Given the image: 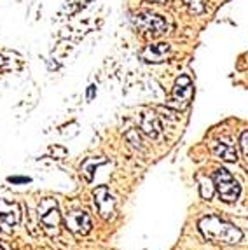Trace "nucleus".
Masks as SVG:
<instances>
[{
    "label": "nucleus",
    "instance_id": "f257e3e1",
    "mask_svg": "<svg viewBox=\"0 0 248 250\" xmlns=\"http://www.w3.org/2000/svg\"><path fill=\"white\" fill-rule=\"evenodd\" d=\"M199 231L208 242L220 243V245H236L243 240V233L240 228L215 215L203 217L199 221Z\"/></svg>",
    "mask_w": 248,
    "mask_h": 250
},
{
    "label": "nucleus",
    "instance_id": "f03ea898",
    "mask_svg": "<svg viewBox=\"0 0 248 250\" xmlns=\"http://www.w3.org/2000/svg\"><path fill=\"white\" fill-rule=\"evenodd\" d=\"M213 184H215V191L219 192V196L222 201L232 203V201H236L238 196H240L241 192L240 184L236 182L234 177L226 168H219L213 173Z\"/></svg>",
    "mask_w": 248,
    "mask_h": 250
},
{
    "label": "nucleus",
    "instance_id": "7ed1b4c3",
    "mask_svg": "<svg viewBox=\"0 0 248 250\" xmlns=\"http://www.w3.org/2000/svg\"><path fill=\"white\" fill-rule=\"evenodd\" d=\"M133 23L137 25V28L140 30L142 34L149 35V37H159L168 30V23L165 21V18L152 13L137 14L133 18Z\"/></svg>",
    "mask_w": 248,
    "mask_h": 250
},
{
    "label": "nucleus",
    "instance_id": "20e7f679",
    "mask_svg": "<svg viewBox=\"0 0 248 250\" xmlns=\"http://www.w3.org/2000/svg\"><path fill=\"white\" fill-rule=\"evenodd\" d=\"M192 83H190L189 75H180L175 83L173 93H171V100L168 102V107L175 108V110H184L189 107L190 100H192Z\"/></svg>",
    "mask_w": 248,
    "mask_h": 250
},
{
    "label": "nucleus",
    "instance_id": "39448f33",
    "mask_svg": "<svg viewBox=\"0 0 248 250\" xmlns=\"http://www.w3.org/2000/svg\"><path fill=\"white\" fill-rule=\"evenodd\" d=\"M93 196H95V205H96V210H98L100 217L105 219V221L112 219L114 213H116V200H114V196L110 194L107 186L96 188L95 192H93Z\"/></svg>",
    "mask_w": 248,
    "mask_h": 250
},
{
    "label": "nucleus",
    "instance_id": "423d86ee",
    "mask_svg": "<svg viewBox=\"0 0 248 250\" xmlns=\"http://www.w3.org/2000/svg\"><path fill=\"white\" fill-rule=\"evenodd\" d=\"M65 226L66 229L74 233L75 236H86L89 231H91V219L86 212H81V210H74L68 215L65 217Z\"/></svg>",
    "mask_w": 248,
    "mask_h": 250
},
{
    "label": "nucleus",
    "instance_id": "0eeeda50",
    "mask_svg": "<svg viewBox=\"0 0 248 250\" xmlns=\"http://www.w3.org/2000/svg\"><path fill=\"white\" fill-rule=\"evenodd\" d=\"M21 221V208L18 203H11L7 200H0V228L4 231H11Z\"/></svg>",
    "mask_w": 248,
    "mask_h": 250
},
{
    "label": "nucleus",
    "instance_id": "6e6552de",
    "mask_svg": "<svg viewBox=\"0 0 248 250\" xmlns=\"http://www.w3.org/2000/svg\"><path fill=\"white\" fill-rule=\"evenodd\" d=\"M140 129L147 137L157 138L163 131V125L159 116L156 112H152V110H144L140 114Z\"/></svg>",
    "mask_w": 248,
    "mask_h": 250
},
{
    "label": "nucleus",
    "instance_id": "1a4fd4ad",
    "mask_svg": "<svg viewBox=\"0 0 248 250\" xmlns=\"http://www.w3.org/2000/svg\"><path fill=\"white\" fill-rule=\"evenodd\" d=\"M39 221L44 226V231H46L49 236H56L60 233V226H62V215L58 212V207H53V208L46 210L44 213L39 215Z\"/></svg>",
    "mask_w": 248,
    "mask_h": 250
},
{
    "label": "nucleus",
    "instance_id": "9d476101",
    "mask_svg": "<svg viewBox=\"0 0 248 250\" xmlns=\"http://www.w3.org/2000/svg\"><path fill=\"white\" fill-rule=\"evenodd\" d=\"M170 56V46L168 44H150L142 51V60L149 63H161Z\"/></svg>",
    "mask_w": 248,
    "mask_h": 250
},
{
    "label": "nucleus",
    "instance_id": "9b49d317",
    "mask_svg": "<svg viewBox=\"0 0 248 250\" xmlns=\"http://www.w3.org/2000/svg\"><path fill=\"white\" fill-rule=\"evenodd\" d=\"M211 152L213 156L222 161L234 163L238 161V150L231 146V144H224V142H213L211 144Z\"/></svg>",
    "mask_w": 248,
    "mask_h": 250
},
{
    "label": "nucleus",
    "instance_id": "f8f14e48",
    "mask_svg": "<svg viewBox=\"0 0 248 250\" xmlns=\"http://www.w3.org/2000/svg\"><path fill=\"white\" fill-rule=\"evenodd\" d=\"M105 161H107L105 158H89V159H86V161L83 163V167H81V173L86 177L87 182H91L93 177H95L96 168H98L100 165H103Z\"/></svg>",
    "mask_w": 248,
    "mask_h": 250
},
{
    "label": "nucleus",
    "instance_id": "ddd939ff",
    "mask_svg": "<svg viewBox=\"0 0 248 250\" xmlns=\"http://www.w3.org/2000/svg\"><path fill=\"white\" fill-rule=\"evenodd\" d=\"M199 192H201V198L203 200H210L213 196V192H215V184H213V179H205L201 177L199 179Z\"/></svg>",
    "mask_w": 248,
    "mask_h": 250
},
{
    "label": "nucleus",
    "instance_id": "4468645a",
    "mask_svg": "<svg viewBox=\"0 0 248 250\" xmlns=\"http://www.w3.org/2000/svg\"><path fill=\"white\" fill-rule=\"evenodd\" d=\"M187 7H189L190 13L199 14L203 13V9H205V4H203V0H186Z\"/></svg>",
    "mask_w": 248,
    "mask_h": 250
},
{
    "label": "nucleus",
    "instance_id": "2eb2a0df",
    "mask_svg": "<svg viewBox=\"0 0 248 250\" xmlns=\"http://www.w3.org/2000/svg\"><path fill=\"white\" fill-rule=\"evenodd\" d=\"M126 138L129 140V144H131L135 149H144V146H142V140H140V137H138V133L135 131V129H131V131H128L126 133Z\"/></svg>",
    "mask_w": 248,
    "mask_h": 250
},
{
    "label": "nucleus",
    "instance_id": "dca6fc26",
    "mask_svg": "<svg viewBox=\"0 0 248 250\" xmlns=\"http://www.w3.org/2000/svg\"><path fill=\"white\" fill-rule=\"evenodd\" d=\"M53 207H58V203H56V200H53V198H46V200H42L41 205H39L37 208V213L41 215V213H44L46 210L53 208Z\"/></svg>",
    "mask_w": 248,
    "mask_h": 250
},
{
    "label": "nucleus",
    "instance_id": "f3484780",
    "mask_svg": "<svg viewBox=\"0 0 248 250\" xmlns=\"http://www.w3.org/2000/svg\"><path fill=\"white\" fill-rule=\"evenodd\" d=\"M240 147H241V150H243V154L248 158V129L241 133V137H240Z\"/></svg>",
    "mask_w": 248,
    "mask_h": 250
},
{
    "label": "nucleus",
    "instance_id": "a211bd4d",
    "mask_svg": "<svg viewBox=\"0 0 248 250\" xmlns=\"http://www.w3.org/2000/svg\"><path fill=\"white\" fill-rule=\"evenodd\" d=\"M11 182L14 184H25V182H30V179H25V177H11Z\"/></svg>",
    "mask_w": 248,
    "mask_h": 250
},
{
    "label": "nucleus",
    "instance_id": "6ab92c4d",
    "mask_svg": "<svg viewBox=\"0 0 248 250\" xmlns=\"http://www.w3.org/2000/svg\"><path fill=\"white\" fill-rule=\"evenodd\" d=\"M93 95H95V86H89V95H87V98L91 100L93 98Z\"/></svg>",
    "mask_w": 248,
    "mask_h": 250
},
{
    "label": "nucleus",
    "instance_id": "aec40b11",
    "mask_svg": "<svg viewBox=\"0 0 248 250\" xmlns=\"http://www.w3.org/2000/svg\"><path fill=\"white\" fill-rule=\"evenodd\" d=\"M149 2H152V4H163V2H166V0H149Z\"/></svg>",
    "mask_w": 248,
    "mask_h": 250
},
{
    "label": "nucleus",
    "instance_id": "412c9836",
    "mask_svg": "<svg viewBox=\"0 0 248 250\" xmlns=\"http://www.w3.org/2000/svg\"><path fill=\"white\" fill-rule=\"evenodd\" d=\"M0 250H2V247H0Z\"/></svg>",
    "mask_w": 248,
    "mask_h": 250
}]
</instances>
